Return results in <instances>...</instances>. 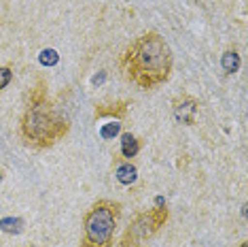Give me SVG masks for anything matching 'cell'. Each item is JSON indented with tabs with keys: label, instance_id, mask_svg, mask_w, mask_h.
I'll return each instance as SVG.
<instances>
[{
	"label": "cell",
	"instance_id": "7c38bea8",
	"mask_svg": "<svg viewBox=\"0 0 248 247\" xmlns=\"http://www.w3.org/2000/svg\"><path fill=\"white\" fill-rule=\"evenodd\" d=\"M119 132H121V122H115V120H112V124L108 128H102V130H100V134H102L104 139H112L115 134H119Z\"/></svg>",
	"mask_w": 248,
	"mask_h": 247
},
{
	"label": "cell",
	"instance_id": "3957f363",
	"mask_svg": "<svg viewBox=\"0 0 248 247\" xmlns=\"http://www.w3.org/2000/svg\"><path fill=\"white\" fill-rule=\"evenodd\" d=\"M121 215L123 205L119 200H95L83 215V234L78 247H115Z\"/></svg>",
	"mask_w": 248,
	"mask_h": 247
},
{
	"label": "cell",
	"instance_id": "9c48e42d",
	"mask_svg": "<svg viewBox=\"0 0 248 247\" xmlns=\"http://www.w3.org/2000/svg\"><path fill=\"white\" fill-rule=\"evenodd\" d=\"M240 53H238V49L235 47H229V49H225L223 55H221V66H223V71L227 72V75H233V72H238L240 69Z\"/></svg>",
	"mask_w": 248,
	"mask_h": 247
},
{
	"label": "cell",
	"instance_id": "5bb4252c",
	"mask_svg": "<svg viewBox=\"0 0 248 247\" xmlns=\"http://www.w3.org/2000/svg\"><path fill=\"white\" fill-rule=\"evenodd\" d=\"M240 247H248V243H246V241H242V243H240Z\"/></svg>",
	"mask_w": 248,
	"mask_h": 247
},
{
	"label": "cell",
	"instance_id": "8fae6325",
	"mask_svg": "<svg viewBox=\"0 0 248 247\" xmlns=\"http://www.w3.org/2000/svg\"><path fill=\"white\" fill-rule=\"evenodd\" d=\"M11 81H13V69L11 66H0V92L7 89Z\"/></svg>",
	"mask_w": 248,
	"mask_h": 247
},
{
	"label": "cell",
	"instance_id": "277c9868",
	"mask_svg": "<svg viewBox=\"0 0 248 247\" xmlns=\"http://www.w3.org/2000/svg\"><path fill=\"white\" fill-rule=\"evenodd\" d=\"M168 220H170V209L163 198H159L157 207L134 215V220L123 230L119 247H146L149 241L168 224Z\"/></svg>",
	"mask_w": 248,
	"mask_h": 247
},
{
	"label": "cell",
	"instance_id": "ba28073f",
	"mask_svg": "<svg viewBox=\"0 0 248 247\" xmlns=\"http://www.w3.org/2000/svg\"><path fill=\"white\" fill-rule=\"evenodd\" d=\"M142 149V139H138L134 132H121L119 137V149H117V156L125 160H134Z\"/></svg>",
	"mask_w": 248,
	"mask_h": 247
},
{
	"label": "cell",
	"instance_id": "30bf717a",
	"mask_svg": "<svg viewBox=\"0 0 248 247\" xmlns=\"http://www.w3.org/2000/svg\"><path fill=\"white\" fill-rule=\"evenodd\" d=\"M24 228H26V222L21 217H4V220H0V230L2 232L19 234V232H24Z\"/></svg>",
	"mask_w": 248,
	"mask_h": 247
},
{
	"label": "cell",
	"instance_id": "7a4b0ae2",
	"mask_svg": "<svg viewBox=\"0 0 248 247\" xmlns=\"http://www.w3.org/2000/svg\"><path fill=\"white\" fill-rule=\"evenodd\" d=\"M119 69L123 77L136 88L155 89L170 81L174 69V53L159 32L149 30L136 36L121 53Z\"/></svg>",
	"mask_w": 248,
	"mask_h": 247
},
{
	"label": "cell",
	"instance_id": "52a82bcc",
	"mask_svg": "<svg viewBox=\"0 0 248 247\" xmlns=\"http://www.w3.org/2000/svg\"><path fill=\"white\" fill-rule=\"evenodd\" d=\"M115 177L121 185H134L138 181V166L134 164V160L119 158L115 154Z\"/></svg>",
	"mask_w": 248,
	"mask_h": 247
},
{
	"label": "cell",
	"instance_id": "9a60e30c",
	"mask_svg": "<svg viewBox=\"0 0 248 247\" xmlns=\"http://www.w3.org/2000/svg\"><path fill=\"white\" fill-rule=\"evenodd\" d=\"M28 247H38V245H34V243H32V245H28Z\"/></svg>",
	"mask_w": 248,
	"mask_h": 247
},
{
	"label": "cell",
	"instance_id": "6da1fadb",
	"mask_svg": "<svg viewBox=\"0 0 248 247\" xmlns=\"http://www.w3.org/2000/svg\"><path fill=\"white\" fill-rule=\"evenodd\" d=\"M49 83L43 75L28 89L24 111L19 115V137L32 149H51L70 132V120L55 106L49 96Z\"/></svg>",
	"mask_w": 248,
	"mask_h": 247
},
{
	"label": "cell",
	"instance_id": "5b68a950",
	"mask_svg": "<svg viewBox=\"0 0 248 247\" xmlns=\"http://www.w3.org/2000/svg\"><path fill=\"white\" fill-rule=\"evenodd\" d=\"M200 106L202 103L195 96H191V94H178L172 100L174 122L180 124V126H193L197 122V115H200Z\"/></svg>",
	"mask_w": 248,
	"mask_h": 247
},
{
	"label": "cell",
	"instance_id": "8992f818",
	"mask_svg": "<svg viewBox=\"0 0 248 247\" xmlns=\"http://www.w3.org/2000/svg\"><path fill=\"white\" fill-rule=\"evenodd\" d=\"M129 105H132L129 98H117V100H110V103H100V105H95V109H93V120L121 122V120H125Z\"/></svg>",
	"mask_w": 248,
	"mask_h": 247
},
{
	"label": "cell",
	"instance_id": "4fadbf2b",
	"mask_svg": "<svg viewBox=\"0 0 248 247\" xmlns=\"http://www.w3.org/2000/svg\"><path fill=\"white\" fill-rule=\"evenodd\" d=\"M4 179V171H2V166H0V181Z\"/></svg>",
	"mask_w": 248,
	"mask_h": 247
}]
</instances>
